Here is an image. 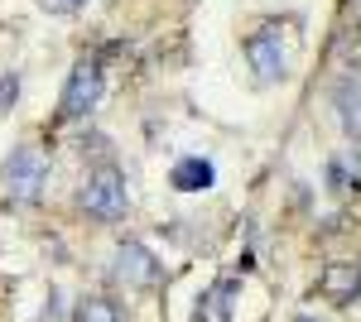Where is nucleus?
I'll return each mask as SVG.
<instances>
[{
  "label": "nucleus",
  "mask_w": 361,
  "mask_h": 322,
  "mask_svg": "<svg viewBox=\"0 0 361 322\" xmlns=\"http://www.w3.org/2000/svg\"><path fill=\"white\" fill-rule=\"evenodd\" d=\"M333 188H352V183H361V154L352 159V154H342V159H333Z\"/></svg>",
  "instance_id": "9b49d317"
},
{
  "label": "nucleus",
  "mask_w": 361,
  "mask_h": 322,
  "mask_svg": "<svg viewBox=\"0 0 361 322\" xmlns=\"http://www.w3.org/2000/svg\"><path fill=\"white\" fill-rule=\"evenodd\" d=\"M82 216L92 221H121V216L130 212V192H126V173L116 168V163H102V168H92V178L82 183Z\"/></svg>",
  "instance_id": "f257e3e1"
},
{
  "label": "nucleus",
  "mask_w": 361,
  "mask_h": 322,
  "mask_svg": "<svg viewBox=\"0 0 361 322\" xmlns=\"http://www.w3.org/2000/svg\"><path fill=\"white\" fill-rule=\"evenodd\" d=\"M15 101H20V78H15V73H5V78H0V111L15 106Z\"/></svg>",
  "instance_id": "f8f14e48"
},
{
  "label": "nucleus",
  "mask_w": 361,
  "mask_h": 322,
  "mask_svg": "<svg viewBox=\"0 0 361 322\" xmlns=\"http://www.w3.org/2000/svg\"><path fill=\"white\" fill-rule=\"evenodd\" d=\"M231 294H236V279H217L212 294L197 298L193 322H226V313H231Z\"/></svg>",
  "instance_id": "1a4fd4ad"
},
{
  "label": "nucleus",
  "mask_w": 361,
  "mask_h": 322,
  "mask_svg": "<svg viewBox=\"0 0 361 322\" xmlns=\"http://www.w3.org/2000/svg\"><path fill=\"white\" fill-rule=\"evenodd\" d=\"M44 183H49V154H44L39 144L10 149V159H5V192H10L15 202L34 207V202L44 197Z\"/></svg>",
  "instance_id": "f03ea898"
},
{
  "label": "nucleus",
  "mask_w": 361,
  "mask_h": 322,
  "mask_svg": "<svg viewBox=\"0 0 361 322\" xmlns=\"http://www.w3.org/2000/svg\"><path fill=\"white\" fill-rule=\"evenodd\" d=\"M333 106H337V116H342V130L352 135V140H361V78H342L337 82Z\"/></svg>",
  "instance_id": "0eeeda50"
},
{
  "label": "nucleus",
  "mask_w": 361,
  "mask_h": 322,
  "mask_svg": "<svg viewBox=\"0 0 361 322\" xmlns=\"http://www.w3.org/2000/svg\"><path fill=\"white\" fill-rule=\"evenodd\" d=\"M173 188L178 192H202V188H212L217 183V163L212 159H202V154H188V159H178L173 163Z\"/></svg>",
  "instance_id": "423d86ee"
},
{
  "label": "nucleus",
  "mask_w": 361,
  "mask_h": 322,
  "mask_svg": "<svg viewBox=\"0 0 361 322\" xmlns=\"http://www.w3.org/2000/svg\"><path fill=\"white\" fill-rule=\"evenodd\" d=\"M102 92H106L102 63H97V58H82V63L68 73V82H63V106H58V116H63V120H87L92 111L102 106Z\"/></svg>",
  "instance_id": "20e7f679"
},
{
  "label": "nucleus",
  "mask_w": 361,
  "mask_h": 322,
  "mask_svg": "<svg viewBox=\"0 0 361 322\" xmlns=\"http://www.w3.org/2000/svg\"><path fill=\"white\" fill-rule=\"evenodd\" d=\"M111 279L116 284H130V289H154L159 284V260L149 255V245L140 241H121L111 260Z\"/></svg>",
  "instance_id": "39448f33"
},
{
  "label": "nucleus",
  "mask_w": 361,
  "mask_h": 322,
  "mask_svg": "<svg viewBox=\"0 0 361 322\" xmlns=\"http://www.w3.org/2000/svg\"><path fill=\"white\" fill-rule=\"evenodd\" d=\"M73 322H121V308L102 294H87L78 308H73Z\"/></svg>",
  "instance_id": "9d476101"
},
{
  "label": "nucleus",
  "mask_w": 361,
  "mask_h": 322,
  "mask_svg": "<svg viewBox=\"0 0 361 322\" xmlns=\"http://www.w3.org/2000/svg\"><path fill=\"white\" fill-rule=\"evenodd\" d=\"M323 294L333 303H352L361 294V269L357 265H328L323 269Z\"/></svg>",
  "instance_id": "6e6552de"
},
{
  "label": "nucleus",
  "mask_w": 361,
  "mask_h": 322,
  "mask_svg": "<svg viewBox=\"0 0 361 322\" xmlns=\"http://www.w3.org/2000/svg\"><path fill=\"white\" fill-rule=\"evenodd\" d=\"M246 63L255 82H279L289 78V34L270 20V25H260L255 34L246 39Z\"/></svg>",
  "instance_id": "7ed1b4c3"
},
{
  "label": "nucleus",
  "mask_w": 361,
  "mask_h": 322,
  "mask_svg": "<svg viewBox=\"0 0 361 322\" xmlns=\"http://www.w3.org/2000/svg\"><path fill=\"white\" fill-rule=\"evenodd\" d=\"M299 322H313V318H299Z\"/></svg>",
  "instance_id": "4468645a"
},
{
  "label": "nucleus",
  "mask_w": 361,
  "mask_h": 322,
  "mask_svg": "<svg viewBox=\"0 0 361 322\" xmlns=\"http://www.w3.org/2000/svg\"><path fill=\"white\" fill-rule=\"evenodd\" d=\"M87 0H39V10H49V15H78Z\"/></svg>",
  "instance_id": "ddd939ff"
}]
</instances>
